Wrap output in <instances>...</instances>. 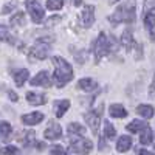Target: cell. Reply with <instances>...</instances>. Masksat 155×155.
Returning <instances> with one entry per match:
<instances>
[{
    "mask_svg": "<svg viewBox=\"0 0 155 155\" xmlns=\"http://www.w3.org/2000/svg\"><path fill=\"white\" fill-rule=\"evenodd\" d=\"M17 152H19V150H17L16 146H8V147H3V150H2L3 155H16Z\"/></svg>",
    "mask_w": 155,
    "mask_h": 155,
    "instance_id": "30",
    "label": "cell"
},
{
    "mask_svg": "<svg viewBox=\"0 0 155 155\" xmlns=\"http://www.w3.org/2000/svg\"><path fill=\"white\" fill-rule=\"evenodd\" d=\"M48 51H50V45L48 44H42V42H37L34 47L30 48V58L36 59V61H42L48 56Z\"/></svg>",
    "mask_w": 155,
    "mask_h": 155,
    "instance_id": "6",
    "label": "cell"
},
{
    "mask_svg": "<svg viewBox=\"0 0 155 155\" xmlns=\"http://www.w3.org/2000/svg\"><path fill=\"white\" fill-rule=\"evenodd\" d=\"M59 20H61V17H59V16H54V17H50V19L47 20V23H48V25H53L54 22H59Z\"/></svg>",
    "mask_w": 155,
    "mask_h": 155,
    "instance_id": "31",
    "label": "cell"
},
{
    "mask_svg": "<svg viewBox=\"0 0 155 155\" xmlns=\"http://www.w3.org/2000/svg\"><path fill=\"white\" fill-rule=\"evenodd\" d=\"M152 138H153V134H152V129L147 126L143 129V132L140 135V143L141 144H150L152 143Z\"/></svg>",
    "mask_w": 155,
    "mask_h": 155,
    "instance_id": "20",
    "label": "cell"
},
{
    "mask_svg": "<svg viewBox=\"0 0 155 155\" xmlns=\"http://www.w3.org/2000/svg\"><path fill=\"white\" fill-rule=\"evenodd\" d=\"M23 20H25V14H23V12H16V16H12L9 22H11L12 27H16V25L20 27V25L23 23Z\"/></svg>",
    "mask_w": 155,
    "mask_h": 155,
    "instance_id": "27",
    "label": "cell"
},
{
    "mask_svg": "<svg viewBox=\"0 0 155 155\" xmlns=\"http://www.w3.org/2000/svg\"><path fill=\"white\" fill-rule=\"evenodd\" d=\"M144 127H147V124H146V123L135 120V121H132L130 124H127V130H129V132H132V134H135V132L141 130V129H144Z\"/></svg>",
    "mask_w": 155,
    "mask_h": 155,
    "instance_id": "23",
    "label": "cell"
},
{
    "mask_svg": "<svg viewBox=\"0 0 155 155\" xmlns=\"http://www.w3.org/2000/svg\"><path fill=\"white\" fill-rule=\"evenodd\" d=\"M11 132H12V129H11V124L9 123H6V121L0 123V138L8 141L9 137H11Z\"/></svg>",
    "mask_w": 155,
    "mask_h": 155,
    "instance_id": "21",
    "label": "cell"
},
{
    "mask_svg": "<svg viewBox=\"0 0 155 155\" xmlns=\"http://www.w3.org/2000/svg\"><path fill=\"white\" fill-rule=\"evenodd\" d=\"M70 150L78 153V155H87L92 152V141L84 138V137H78L73 138L70 143Z\"/></svg>",
    "mask_w": 155,
    "mask_h": 155,
    "instance_id": "4",
    "label": "cell"
},
{
    "mask_svg": "<svg viewBox=\"0 0 155 155\" xmlns=\"http://www.w3.org/2000/svg\"><path fill=\"white\" fill-rule=\"evenodd\" d=\"M144 23H146V27H149V28L155 27V9H149V11L146 12Z\"/></svg>",
    "mask_w": 155,
    "mask_h": 155,
    "instance_id": "24",
    "label": "cell"
},
{
    "mask_svg": "<svg viewBox=\"0 0 155 155\" xmlns=\"http://www.w3.org/2000/svg\"><path fill=\"white\" fill-rule=\"evenodd\" d=\"M27 101L31 106H44L47 102V96L42 93H36V92H28L27 93Z\"/></svg>",
    "mask_w": 155,
    "mask_h": 155,
    "instance_id": "12",
    "label": "cell"
},
{
    "mask_svg": "<svg viewBox=\"0 0 155 155\" xmlns=\"http://www.w3.org/2000/svg\"><path fill=\"white\" fill-rule=\"evenodd\" d=\"M45 138L47 140H59L62 137V129L58 123H51L47 129H45V132H44Z\"/></svg>",
    "mask_w": 155,
    "mask_h": 155,
    "instance_id": "8",
    "label": "cell"
},
{
    "mask_svg": "<svg viewBox=\"0 0 155 155\" xmlns=\"http://www.w3.org/2000/svg\"><path fill=\"white\" fill-rule=\"evenodd\" d=\"M53 65H54V81H56L58 87H64L67 82H70L73 79L71 65L65 59H62L61 56H54Z\"/></svg>",
    "mask_w": 155,
    "mask_h": 155,
    "instance_id": "1",
    "label": "cell"
},
{
    "mask_svg": "<svg viewBox=\"0 0 155 155\" xmlns=\"http://www.w3.org/2000/svg\"><path fill=\"white\" fill-rule=\"evenodd\" d=\"M85 121L88 123L90 129H92L93 134H98V129H99V121H101V115L96 112H90L85 113Z\"/></svg>",
    "mask_w": 155,
    "mask_h": 155,
    "instance_id": "9",
    "label": "cell"
},
{
    "mask_svg": "<svg viewBox=\"0 0 155 155\" xmlns=\"http://www.w3.org/2000/svg\"><path fill=\"white\" fill-rule=\"evenodd\" d=\"M44 120V115L41 112H33V113H28V115H23L22 116V123L27 124V126H34V124H39Z\"/></svg>",
    "mask_w": 155,
    "mask_h": 155,
    "instance_id": "11",
    "label": "cell"
},
{
    "mask_svg": "<svg viewBox=\"0 0 155 155\" xmlns=\"http://www.w3.org/2000/svg\"><path fill=\"white\" fill-rule=\"evenodd\" d=\"M51 81H50V78H48V71H41V73H37L33 79H31V85H42V87H50Z\"/></svg>",
    "mask_w": 155,
    "mask_h": 155,
    "instance_id": "10",
    "label": "cell"
},
{
    "mask_svg": "<svg viewBox=\"0 0 155 155\" xmlns=\"http://www.w3.org/2000/svg\"><path fill=\"white\" fill-rule=\"evenodd\" d=\"M0 41L8 42V44H16L14 36H12V34L9 33V30H8L6 27H3V25H0Z\"/></svg>",
    "mask_w": 155,
    "mask_h": 155,
    "instance_id": "19",
    "label": "cell"
},
{
    "mask_svg": "<svg viewBox=\"0 0 155 155\" xmlns=\"http://www.w3.org/2000/svg\"><path fill=\"white\" fill-rule=\"evenodd\" d=\"M81 19H82V25L85 28H90L95 22V8L92 5H85L84 9H82V14H81Z\"/></svg>",
    "mask_w": 155,
    "mask_h": 155,
    "instance_id": "7",
    "label": "cell"
},
{
    "mask_svg": "<svg viewBox=\"0 0 155 155\" xmlns=\"http://www.w3.org/2000/svg\"><path fill=\"white\" fill-rule=\"evenodd\" d=\"M8 95H9V99H11V101H17V99H19L14 92H8Z\"/></svg>",
    "mask_w": 155,
    "mask_h": 155,
    "instance_id": "32",
    "label": "cell"
},
{
    "mask_svg": "<svg viewBox=\"0 0 155 155\" xmlns=\"http://www.w3.org/2000/svg\"><path fill=\"white\" fill-rule=\"evenodd\" d=\"M54 106H56V116H58V118H62V116L65 115V112L70 109V101L68 99L56 101Z\"/></svg>",
    "mask_w": 155,
    "mask_h": 155,
    "instance_id": "14",
    "label": "cell"
},
{
    "mask_svg": "<svg viewBox=\"0 0 155 155\" xmlns=\"http://www.w3.org/2000/svg\"><path fill=\"white\" fill-rule=\"evenodd\" d=\"M12 6H14V3H8V5H6V6L3 8V12H9Z\"/></svg>",
    "mask_w": 155,
    "mask_h": 155,
    "instance_id": "34",
    "label": "cell"
},
{
    "mask_svg": "<svg viewBox=\"0 0 155 155\" xmlns=\"http://www.w3.org/2000/svg\"><path fill=\"white\" fill-rule=\"evenodd\" d=\"M110 22H113V25H116L118 22H127L132 23L135 20V5L134 3H123L113 16L109 17Z\"/></svg>",
    "mask_w": 155,
    "mask_h": 155,
    "instance_id": "2",
    "label": "cell"
},
{
    "mask_svg": "<svg viewBox=\"0 0 155 155\" xmlns=\"http://www.w3.org/2000/svg\"><path fill=\"white\" fill-rule=\"evenodd\" d=\"M137 113L140 116H143V118L149 120V118H152V116H153V107L152 106H147V104H141V106L137 107Z\"/></svg>",
    "mask_w": 155,
    "mask_h": 155,
    "instance_id": "18",
    "label": "cell"
},
{
    "mask_svg": "<svg viewBox=\"0 0 155 155\" xmlns=\"http://www.w3.org/2000/svg\"><path fill=\"white\" fill-rule=\"evenodd\" d=\"M12 78H14V81H16V85H17V87H22V85L25 84V81L30 78V71L25 70V68L17 70V71L12 73Z\"/></svg>",
    "mask_w": 155,
    "mask_h": 155,
    "instance_id": "13",
    "label": "cell"
},
{
    "mask_svg": "<svg viewBox=\"0 0 155 155\" xmlns=\"http://www.w3.org/2000/svg\"><path fill=\"white\" fill-rule=\"evenodd\" d=\"M150 39H152V41H155V31L150 33Z\"/></svg>",
    "mask_w": 155,
    "mask_h": 155,
    "instance_id": "36",
    "label": "cell"
},
{
    "mask_svg": "<svg viewBox=\"0 0 155 155\" xmlns=\"http://www.w3.org/2000/svg\"><path fill=\"white\" fill-rule=\"evenodd\" d=\"M78 87L81 90H84V92H92V90L96 88V82L93 79H90V78H84V79H79Z\"/></svg>",
    "mask_w": 155,
    "mask_h": 155,
    "instance_id": "17",
    "label": "cell"
},
{
    "mask_svg": "<svg viewBox=\"0 0 155 155\" xmlns=\"http://www.w3.org/2000/svg\"><path fill=\"white\" fill-rule=\"evenodd\" d=\"M67 132H68L70 135H78V134H79V137H81V135L85 134V127L81 126V124H78V123H70Z\"/></svg>",
    "mask_w": 155,
    "mask_h": 155,
    "instance_id": "22",
    "label": "cell"
},
{
    "mask_svg": "<svg viewBox=\"0 0 155 155\" xmlns=\"http://www.w3.org/2000/svg\"><path fill=\"white\" fill-rule=\"evenodd\" d=\"M62 6H64L62 0H48V2H47V8H48V9H53V11L61 9Z\"/></svg>",
    "mask_w": 155,
    "mask_h": 155,
    "instance_id": "28",
    "label": "cell"
},
{
    "mask_svg": "<svg viewBox=\"0 0 155 155\" xmlns=\"http://www.w3.org/2000/svg\"><path fill=\"white\" fill-rule=\"evenodd\" d=\"M25 5H27V9H28V12H30V16H31L34 23H41L44 20L45 11H44L42 5L39 2H27Z\"/></svg>",
    "mask_w": 155,
    "mask_h": 155,
    "instance_id": "5",
    "label": "cell"
},
{
    "mask_svg": "<svg viewBox=\"0 0 155 155\" xmlns=\"http://www.w3.org/2000/svg\"><path fill=\"white\" fill-rule=\"evenodd\" d=\"M138 155H153V153L146 150V149H141V150H138Z\"/></svg>",
    "mask_w": 155,
    "mask_h": 155,
    "instance_id": "33",
    "label": "cell"
},
{
    "mask_svg": "<svg viewBox=\"0 0 155 155\" xmlns=\"http://www.w3.org/2000/svg\"><path fill=\"white\" fill-rule=\"evenodd\" d=\"M109 113H110V116H113V118H124V116L127 115V110L121 104H112L110 109H109Z\"/></svg>",
    "mask_w": 155,
    "mask_h": 155,
    "instance_id": "16",
    "label": "cell"
},
{
    "mask_svg": "<svg viewBox=\"0 0 155 155\" xmlns=\"http://www.w3.org/2000/svg\"><path fill=\"white\" fill-rule=\"evenodd\" d=\"M50 155H67V152H65V149H64L62 146L56 144V146H53V147H51V150H50Z\"/></svg>",
    "mask_w": 155,
    "mask_h": 155,
    "instance_id": "29",
    "label": "cell"
},
{
    "mask_svg": "<svg viewBox=\"0 0 155 155\" xmlns=\"http://www.w3.org/2000/svg\"><path fill=\"white\" fill-rule=\"evenodd\" d=\"M93 51H95V59L96 62H99L101 58H104L109 51H110V42L104 33H101L98 36V39L95 41V45H93Z\"/></svg>",
    "mask_w": 155,
    "mask_h": 155,
    "instance_id": "3",
    "label": "cell"
},
{
    "mask_svg": "<svg viewBox=\"0 0 155 155\" xmlns=\"http://www.w3.org/2000/svg\"><path fill=\"white\" fill-rule=\"evenodd\" d=\"M121 44L126 47V48H130L134 45V37L130 34V31H124L123 37H121Z\"/></svg>",
    "mask_w": 155,
    "mask_h": 155,
    "instance_id": "25",
    "label": "cell"
},
{
    "mask_svg": "<svg viewBox=\"0 0 155 155\" xmlns=\"http://www.w3.org/2000/svg\"><path fill=\"white\" fill-rule=\"evenodd\" d=\"M130 146H132V138L129 135H123L118 140V143H116V149H118V152H126V150L130 149Z\"/></svg>",
    "mask_w": 155,
    "mask_h": 155,
    "instance_id": "15",
    "label": "cell"
},
{
    "mask_svg": "<svg viewBox=\"0 0 155 155\" xmlns=\"http://www.w3.org/2000/svg\"><path fill=\"white\" fill-rule=\"evenodd\" d=\"M104 135H106L109 140L115 138V135H116L115 127H113V126H112V123H109V121H106V124H104Z\"/></svg>",
    "mask_w": 155,
    "mask_h": 155,
    "instance_id": "26",
    "label": "cell"
},
{
    "mask_svg": "<svg viewBox=\"0 0 155 155\" xmlns=\"http://www.w3.org/2000/svg\"><path fill=\"white\" fill-rule=\"evenodd\" d=\"M45 149V144L44 143H37V150H44Z\"/></svg>",
    "mask_w": 155,
    "mask_h": 155,
    "instance_id": "35",
    "label": "cell"
}]
</instances>
